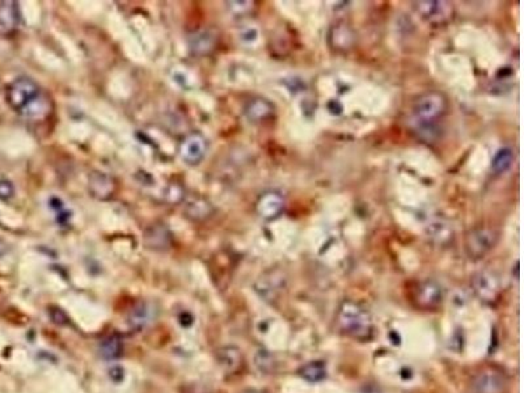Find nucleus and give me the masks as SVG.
Returning a JSON list of instances; mask_svg holds the SVG:
<instances>
[{"instance_id": "nucleus-1", "label": "nucleus", "mask_w": 524, "mask_h": 393, "mask_svg": "<svg viewBox=\"0 0 524 393\" xmlns=\"http://www.w3.org/2000/svg\"><path fill=\"white\" fill-rule=\"evenodd\" d=\"M6 99L11 109L28 120H43L53 111L50 97L31 78H18L7 87Z\"/></svg>"}, {"instance_id": "nucleus-2", "label": "nucleus", "mask_w": 524, "mask_h": 393, "mask_svg": "<svg viewBox=\"0 0 524 393\" xmlns=\"http://www.w3.org/2000/svg\"><path fill=\"white\" fill-rule=\"evenodd\" d=\"M336 325L343 336L359 343H368L375 337L373 315L361 303H341L336 315Z\"/></svg>"}, {"instance_id": "nucleus-3", "label": "nucleus", "mask_w": 524, "mask_h": 393, "mask_svg": "<svg viewBox=\"0 0 524 393\" xmlns=\"http://www.w3.org/2000/svg\"><path fill=\"white\" fill-rule=\"evenodd\" d=\"M447 108V99L439 92H427L420 96L413 104L417 129L421 132L430 131V134H434L436 131V121L443 117Z\"/></svg>"}, {"instance_id": "nucleus-4", "label": "nucleus", "mask_w": 524, "mask_h": 393, "mask_svg": "<svg viewBox=\"0 0 524 393\" xmlns=\"http://www.w3.org/2000/svg\"><path fill=\"white\" fill-rule=\"evenodd\" d=\"M498 242L497 232L490 228H477L469 232L465 239V253L471 260H481L493 251Z\"/></svg>"}, {"instance_id": "nucleus-5", "label": "nucleus", "mask_w": 524, "mask_h": 393, "mask_svg": "<svg viewBox=\"0 0 524 393\" xmlns=\"http://www.w3.org/2000/svg\"><path fill=\"white\" fill-rule=\"evenodd\" d=\"M471 286L474 295L485 304H494L499 301L502 286L494 273L488 270L476 273L472 277Z\"/></svg>"}, {"instance_id": "nucleus-6", "label": "nucleus", "mask_w": 524, "mask_h": 393, "mask_svg": "<svg viewBox=\"0 0 524 393\" xmlns=\"http://www.w3.org/2000/svg\"><path fill=\"white\" fill-rule=\"evenodd\" d=\"M413 7L417 15L422 20L433 25L444 24L451 20L454 16V7H453V3L450 1H443V0L415 1L413 3Z\"/></svg>"}, {"instance_id": "nucleus-7", "label": "nucleus", "mask_w": 524, "mask_h": 393, "mask_svg": "<svg viewBox=\"0 0 524 393\" xmlns=\"http://www.w3.org/2000/svg\"><path fill=\"white\" fill-rule=\"evenodd\" d=\"M509 380L506 375L494 368H485L471 382V393H506Z\"/></svg>"}, {"instance_id": "nucleus-8", "label": "nucleus", "mask_w": 524, "mask_h": 393, "mask_svg": "<svg viewBox=\"0 0 524 393\" xmlns=\"http://www.w3.org/2000/svg\"><path fill=\"white\" fill-rule=\"evenodd\" d=\"M444 299L443 287L433 280H426L420 283L414 290L413 301L415 305L424 311L436 310Z\"/></svg>"}, {"instance_id": "nucleus-9", "label": "nucleus", "mask_w": 524, "mask_h": 393, "mask_svg": "<svg viewBox=\"0 0 524 393\" xmlns=\"http://www.w3.org/2000/svg\"><path fill=\"white\" fill-rule=\"evenodd\" d=\"M207 152V141L200 132H192L180 143L179 153L182 162L189 165H198Z\"/></svg>"}, {"instance_id": "nucleus-10", "label": "nucleus", "mask_w": 524, "mask_h": 393, "mask_svg": "<svg viewBox=\"0 0 524 393\" xmlns=\"http://www.w3.org/2000/svg\"><path fill=\"white\" fill-rule=\"evenodd\" d=\"M256 291L266 302H275L286 287V280L278 272H268L256 282Z\"/></svg>"}, {"instance_id": "nucleus-11", "label": "nucleus", "mask_w": 524, "mask_h": 393, "mask_svg": "<svg viewBox=\"0 0 524 393\" xmlns=\"http://www.w3.org/2000/svg\"><path fill=\"white\" fill-rule=\"evenodd\" d=\"M216 361L226 373H237L244 366V355L236 346H224L216 352Z\"/></svg>"}, {"instance_id": "nucleus-12", "label": "nucleus", "mask_w": 524, "mask_h": 393, "mask_svg": "<svg viewBox=\"0 0 524 393\" xmlns=\"http://www.w3.org/2000/svg\"><path fill=\"white\" fill-rule=\"evenodd\" d=\"M284 209L282 195L278 193L269 192L262 194L257 202V212L263 219L272 221L278 218Z\"/></svg>"}, {"instance_id": "nucleus-13", "label": "nucleus", "mask_w": 524, "mask_h": 393, "mask_svg": "<svg viewBox=\"0 0 524 393\" xmlns=\"http://www.w3.org/2000/svg\"><path fill=\"white\" fill-rule=\"evenodd\" d=\"M426 235L434 244L446 247L454 240V228L443 219H435L426 226Z\"/></svg>"}, {"instance_id": "nucleus-14", "label": "nucleus", "mask_w": 524, "mask_h": 393, "mask_svg": "<svg viewBox=\"0 0 524 393\" xmlns=\"http://www.w3.org/2000/svg\"><path fill=\"white\" fill-rule=\"evenodd\" d=\"M19 24V6L16 1H0V34H10Z\"/></svg>"}, {"instance_id": "nucleus-15", "label": "nucleus", "mask_w": 524, "mask_h": 393, "mask_svg": "<svg viewBox=\"0 0 524 393\" xmlns=\"http://www.w3.org/2000/svg\"><path fill=\"white\" fill-rule=\"evenodd\" d=\"M218 42L216 34L212 31H198L191 36L189 48L197 55L212 53Z\"/></svg>"}, {"instance_id": "nucleus-16", "label": "nucleus", "mask_w": 524, "mask_h": 393, "mask_svg": "<svg viewBox=\"0 0 524 393\" xmlns=\"http://www.w3.org/2000/svg\"><path fill=\"white\" fill-rule=\"evenodd\" d=\"M273 111H274V105L266 99H253L244 108L245 117L252 122L268 120L269 117H272Z\"/></svg>"}, {"instance_id": "nucleus-17", "label": "nucleus", "mask_w": 524, "mask_h": 393, "mask_svg": "<svg viewBox=\"0 0 524 393\" xmlns=\"http://www.w3.org/2000/svg\"><path fill=\"white\" fill-rule=\"evenodd\" d=\"M299 376L308 383H322L328 376V368L323 361L305 363L298 370Z\"/></svg>"}, {"instance_id": "nucleus-18", "label": "nucleus", "mask_w": 524, "mask_h": 393, "mask_svg": "<svg viewBox=\"0 0 524 393\" xmlns=\"http://www.w3.org/2000/svg\"><path fill=\"white\" fill-rule=\"evenodd\" d=\"M153 319V308L149 303H138L129 315V324L134 329H142L151 323Z\"/></svg>"}, {"instance_id": "nucleus-19", "label": "nucleus", "mask_w": 524, "mask_h": 393, "mask_svg": "<svg viewBox=\"0 0 524 393\" xmlns=\"http://www.w3.org/2000/svg\"><path fill=\"white\" fill-rule=\"evenodd\" d=\"M101 357L105 359H117L121 357L123 352V343L122 338L118 334H109L101 340L100 346H99Z\"/></svg>"}, {"instance_id": "nucleus-20", "label": "nucleus", "mask_w": 524, "mask_h": 393, "mask_svg": "<svg viewBox=\"0 0 524 393\" xmlns=\"http://www.w3.org/2000/svg\"><path fill=\"white\" fill-rule=\"evenodd\" d=\"M90 188H91L95 197L105 200V198L111 197L113 189H114V185H113L111 179L108 176H105L104 173H93L90 177Z\"/></svg>"}, {"instance_id": "nucleus-21", "label": "nucleus", "mask_w": 524, "mask_h": 393, "mask_svg": "<svg viewBox=\"0 0 524 393\" xmlns=\"http://www.w3.org/2000/svg\"><path fill=\"white\" fill-rule=\"evenodd\" d=\"M514 162V152L509 147H502L494 153L492 159V171L495 174H502L509 171Z\"/></svg>"}, {"instance_id": "nucleus-22", "label": "nucleus", "mask_w": 524, "mask_h": 393, "mask_svg": "<svg viewBox=\"0 0 524 393\" xmlns=\"http://www.w3.org/2000/svg\"><path fill=\"white\" fill-rule=\"evenodd\" d=\"M146 242L152 249H167L170 245V235L165 228H152L146 235Z\"/></svg>"}, {"instance_id": "nucleus-23", "label": "nucleus", "mask_w": 524, "mask_h": 393, "mask_svg": "<svg viewBox=\"0 0 524 393\" xmlns=\"http://www.w3.org/2000/svg\"><path fill=\"white\" fill-rule=\"evenodd\" d=\"M254 363L261 373H270L274 370V359H273L272 354L268 350H260L256 354Z\"/></svg>"}, {"instance_id": "nucleus-24", "label": "nucleus", "mask_w": 524, "mask_h": 393, "mask_svg": "<svg viewBox=\"0 0 524 393\" xmlns=\"http://www.w3.org/2000/svg\"><path fill=\"white\" fill-rule=\"evenodd\" d=\"M228 10L231 11L235 16H244L249 13L254 7L253 1H228L226 3Z\"/></svg>"}, {"instance_id": "nucleus-25", "label": "nucleus", "mask_w": 524, "mask_h": 393, "mask_svg": "<svg viewBox=\"0 0 524 393\" xmlns=\"http://www.w3.org/2000/svg\"><path fill=\"white\" fill-rule=\"evenodd\" d=\"M15 194V188L10 181L0 180V198L1 200H10Z\"/></svg>"}, {"instance_id": "nucleus-26", "label": "nucleus", "mask_w": 524, "mask_h": 393, "mask_svg": "<svg viewBox=\"0 0 524 393\" xmlns=\"http://www.w3.org/2000/svg\"><path fill=\"white\" fill-rule=\"evenodd\" d=\"M240 36H242L240 39H242L244 42H247V43H252V42H256L257 39H258V31H257L256 28H245V29L242 32Z\"/></svg>"}, {"instance_id": "nucleus-27", "label": "nucleus", "mask_w": 524, "mask_h": 393, "mask_svg": "<svg viewBox=\"0 0 524 393\" xmlns=\"http://www.w3.org/2000/svg\"><path fill=\"white\" fill-rule=\"evenodd\" d=\"M242 393H261L258 392V391H256V389H248V391H244Z\"/></svg>"}, {"instance_id": "nucleus-28", "label": "nucleus", "mask_w": 524, "mask_h": 393, "mask_svg": "<svg viewBox=\"0 0 524 393\" xmlns=\"http://www.w3.org/2000/svg\"><path fill=\"white\" fill-rule=\"evenodd\" d=\"M3 252H4V244L0 242V254H1V253Z\"/></svg>"}]
</instances>
